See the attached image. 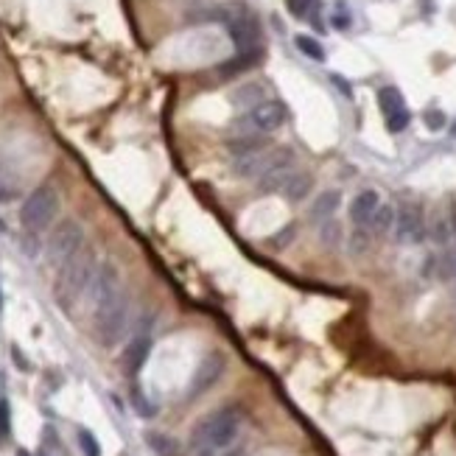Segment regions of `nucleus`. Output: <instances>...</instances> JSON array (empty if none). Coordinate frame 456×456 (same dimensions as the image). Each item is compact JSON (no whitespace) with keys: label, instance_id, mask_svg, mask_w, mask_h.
<instances>
[{"label":"nucleus","instance_id":"obj_1","mask_svg":"<svg viewBox=\"0 0 456 456\" xmlns=\"http://www.w3.org/2000/svg\"><path fill=\"white\" fill-rule=\"evenodd\" d=\"M238 431H241V412L235 406H222L196 423L191 431V454L222 456L235 442Z\"/></svg>","mask_w":456,"mask_h":456},{"label":"nucleus","instance_id":"obj_2","mask_svg":"<svg viewBox=\"0 0 456 456\" xmlns=\"http://www.w3.org/2000/svg\"><path fill=\"white\" fill-rule=\"evenodd\" d=\"M96 252L93 249H79L65 266H59V277H56V299L65 311H73V305L81 299V294L90 289L93 277H96Z\"/></svg>","mask_w":456,"mask_h":456},{"label":"nucleus","instance_id":"obj_3","mask_svg":"<svg viewBox=\"0 0 456 456\" xmlns=\"http://www.w3.org/2000/svg\"><path fill=\"white\" fill-rule=\"evenodd\" d=\"M127 319H129V299H127L124 289L93 305L96 339L104 347H112V345L121 342V336H124V330H127Z\"/></svg>","mask_w":456,"mask_h":456},{"label":"nucleus","instance_id":"obj_4","mask_svg":"<svg viewBox=\"0 0 456 456\" xmlns=\"http://www.w3.org/2000/svg\"><path fill=\"white\" fill-rule=\"evenodd\" d=\"M59 213V194L51 185L36 188L20 207V222L26 232H42L45 227L54 224V216Z\"/></svg>","mask_w":456,"mask_h":456},{"label":"nucleus","instance_id":"obj_5","mask_svg":"<svg viewBox=\"0 0 456 456\" xmlns=\"http://www.w3.org/2000/svg\"><path fill=\"white\" fill-rule=\"evenodd\" d=\"M286 118H289L286 104L274 101V98H266L244 115V121L238 124V134H272L286 124Z\"/></svg>","mask_w":456,"mask_h":456},{"label":"nucleus","instance_id":"obj_6","mask_svg":"<svg viewBox=\"0 0 456 456\" xmlns=\"http://www.w3.org/2000/svg\"><path fill=\"white\" fill-rule=\"evenodd\" d=\"M81 244H84V229L79 222H73V219H65V222H59L54 232H51V238H48V261L54 263V266H65L79 249H81Z\"/></svg>","mask_w":456,"mask_h":456},{"label":"nucleus","instance_id":"obj_7","mask_svg":"<svg viewBox=\"0 0 456 456\" xmlns=\"http://www.w3.org/2000/svg\"><path fill=\"white\" fill-rule=\"evenodd\" d=\"M395 241L397 244H403V247H415V244H420L425 238V219L423 213H420V207H415V204H403L400 210H395Z\"/></svg>","mask_w":456,"mask_h":456},{"label":"nucleus","instance_id":"obj_8","mask_svg":"<svg viewBox=\"0 0 456 456\" xmlns=\"http://www.w3.org/2000/svg\"><path fill=\"white\" fill-rule=\"evenodd\" d=\"M229 36H232L238 54L261 51V26H258V20L249 11H238L229 20Z\"/></svg>","mask_w":456,"mask_h":456},{"label":"nucleus","instance_id":"obj_9","mask_svg":"<svg viewBox=\"0 0 456 456\" xmlns=\"http://www.w3.org/2000/svg\"><path fill=\"white\" fill-rule=\"evenodd\" d=\"M378 104H381V112H384V118H387V129H390L392 134H397V132H403L409 127L412 115H409V109H406V101L400 96V90L384 87V90L378 93Z\"/></svg>","mask_w":456,"mask_h":456},{"label":"nucleus","instance_id":"obj_10","mask_svg":"<svg viewBox=\"0 0 456 456\" xmlns=\"http://www.w3.org/2000/svg\"><path fill=\"white\" fill-rule=\"evenodd\" d=\"M224 356L222 353H210L207 359L199 364V370H196L194 375V384H191V395H202L204 390H210L219 378H222V372H224Z\"/></svg>","mask_w":456,"mask_h":456},{"label":"nucleus","instance_id":"obj_11","mask_svg":"<svg viewBox=\"0 0 456 456\" xmlns=\"http://www.w3.org/2000/svg\"><path fill=\"white\" fill-rule=\"evenodd\" d=\"M378 207H381V196L375 194V191H361V194H356V199L350 202V219H353V224H356V227H370Z\"/></svg>","mask_w":456,"mask_h":456},{"label":"nucleus","instance_id":"obj_12","mask_svg":"<svg viewBox=\"0 0 456 456\" xmlns=\"http://www.w3.org/2000/svg\"><path fill=\"white\" fill-rule=\"evenodd\" d=\"M149 350H152V339H149L146 333L134 336L129 345H127V350H124V367L129 370L132 375L140 372V367L149 359Z\"/></svg>","mask_w":456,"mask_h":456},{"label":"nucleus","instance_id":"obj_13","mask_svg":"<svg viewBox=\"0 0 456 456\" xmlns=\"http://www.w3.org/2000/svg\"><path fill=\"white\" fill-rule=\"evenodd\" d=\"M311 188H314V177H311V174L292 171V177L286 179V185H283V191H280V194L286 196L292 204H297V202H302L305 196L311 194Z\"/></svg>","mask_w":456,"mask_h":456},{"label":"nucleus","instance_id":"obj_14","mask_svg":"<svg viewBox=\"0 0 456 456\" xmlns=\"http://www.w3.org/2000/svg\"><path fill=\"white\" fill-rule=\"evenodd\" d=\"M339 204H342V194H339V191L319 194V199H317V202H314V207H311V219L322 224V222H327V219H333V216H336Z\"/></svg>","mask_w":456,"mask_h":456},{"label":"nucleus","instance_id":"obj_15","mask_svg":"<svg viewBox=\"0 0 456 456\" xmlns=\"http://www.w3.org/2000/svg\"><path fill=\"white\" fill-rule=\"evenodd\" d=\"M266 146V134H238L229 140V154L232 157H244V154H252Z\"/></svg>","mask_w":456,"mask_h":456},{"label":"nucleus","instance_id":"obj_16","mask_svg":"<svg viewBox=\"0 0 456 456\" xmlns=\"http://www.w3.org/2000/svg\"><path fill=\"white\" fill-rule=\"evenodd\" d=\"M258 59H261V51H247V54H238L232 62L222 67V73L224 76H235V73H244V70H249V67L258 65Z\"/></svg>","mask_w":456,"mask_h":456},{"label":"nucleus","instance_id":"obj_17","mask_svg":"<svg viewBox=\"0 0 456 456\" xmlns=\"http://www.w3.org/2000/svg\"><path fill=\"white\" fill-rule=\"evenodd\" d=\"M263 96H266V90H263L261 84H244V87H241V90L232 96V101H235L238 106H249V109H252L255 104L266 101Z\"/></svg>","mask_w":456,"mask_h":456},{"label":"nucleus","instance_id":"obj_18","mask_svg":"<svg viewBox=\"0 0 456 456\" xmlns=\"http://www.w3.org/2000/svg\"><path fill=\"white\" fill-rule=\"evenodd\" d=\"M392 227H395V207H390V204H381V207L375 210V216H372V224H370V229H372L375 235H387Z\"/></svg>","mask_w":456,"mask_h":456},{"label":"nucleus","instance_id":"obj_19","mask_svg":"<svg viewBox=\"0 0 456 456\" xmlns=\"http://www.w3.org/2000/svg\"><path fill=\"white\" fill-rule=\"evenodd\" d=\"M294 42H297L299 54H305L308 59H314V62H325V48L319 45V39H314V36H308V34H299Z\"/></svg>","mask_w":456,"mask_h":456},{"label":"nucleus","instance_id":"obj_20","mask_svg":"<svg viewBox=\"0 0 456 456\" xmlns=\"http://www.w3.org/2000/svg\"><path fill=\"white\" fill-rule=\"evenodd\" d=\"M146 440H149V445H152V448H154L160 456H179V445H177V440H171V437H165V434L152 431V434H146Z\"/></svg>","mask_w":456,"mask_h":456},{"label":"nucleus","instance_id":"obj_21","mask_svg":"<svg viewBox=\"0 0 456 456\" xmlns=\"http://www.w3.org/2000/svg\"><path fill=\"white\" fill-rule=\"evenodd\" d=\"M370 244H372V229L370 227H356L347 238V247L353 255H364L370 249Z\"/></svg>","mask_w":456,"mask_h":456},{"label":"nucleus","instance_id":"obj_22","mask_svg":"<svg viewBox=\"0 0 456 456\" xmlns=\"http://www.w3.org/2000/svg\"><path fill=\"white\" fill-rule=\"evenodd\" d=\"M431 235H434V241H437V244L448 247V244L454 241V229H451V219H448V216H437V222H434V229H431Z\"/></svg>","mask_w":456,"mask_h":456},{"label":"nucleus","instance_id":"obj_23","mask_svg":"<svg viewBox=\"0 0 456 456\" xmlns=\"http://www.w3.org/2000/svg\"><path fill=\"white\" fill-rule=\"evenodd\" d=\"M319 235H322V244H325V247H339V244H342V224H339L336 219H327V222H322Z\"/></svg>","mask_w":456,"mask_h":456},{"label":"nucleus","instance_id":"obj_24","mask_svg":"<svg viewBox=\"0 0 456 456\" xmlns=\"http://www.w3.org/2000/svg\"><path fill=\"white\" fill-rule=\"evenodd\" d=\"M79 445H81L84 456H101V445H98V440L87 431V428L79 431Z\"/></svg>","mask_w":456,"mask_h":456},{"label":"nucleus","instance_id":"obj_25","mask_svg":"<svg viewBox=\"0 0 456 456\" xmlns=\"http://www.w3.org/2000/svg\"><path fill=\"white\" fill-rule=\"evenodd\" d=\"M11 431V409L9 400H0V440H6Z\"/></svg>","mask_w":456,"mask_h":456},{"label":"nucleus","instance_id":"obj_26","mask_svg":"<svg viewBox=\"0 0 456 456\" xmlns=\"http://www.w3.org/2000/svg\"><path fill=\"white\" fill-rule=\"evenodd\" d=\"M423 118H425V127H428V129L437 132V129H442V127H445V115H442L440 109H428Z\"/></svg>","mask_w":456,"mask_h":456},{"label":"nucleus","instance_id":"obj_27","mask_svg":"<svg viewBox=\"0 0 456 456\" xmlns=\"http://www.w3.org/2000/svg\"><path fill=\"white\" fill-rule=\"evenodd\" d=\"M311 3L314 0H286V6H289V11H292L294 17H305L308 9H311Z\"/></svg>","mask_w":456,"mask_h":456},{"label":"nucleus","instance_id":"obj_28","mask_svg":"<svg viewBox=\"0 0 456 456\" xmlns=\"http://www.w3.org/2000/svg\"><path fill=\"white\" fill-rule=\"evenodd\" d=\"M440 269H442L445 277H456V249L454 252H448V255L440 261Z\"/></svg>","mask_w":456,"mask_h":456},{"label":"nucleus","instance_id":"obj_29","mask_svg":"<svg viewBox=\"0 0 456 456\" xmlns=\"http://www.w3.org/2000/svg\"><path fill=\"white\" fill-rule=\"evenodd\" d=\"M292 235H294V227H292V224H289V227L283 229V232H277V235H272V238H274V241H272V247H274V249H277V247H286V244L292 241Z\"/></svg>","mask_w":456,"mask_h":456},{"label":"nucleus","instance_id":"obj_30","mask_svg":"<svg viewBox=\"0 0 456 456\" xmlns=\"http://www.w3.org/2000/svg\"><path fill=\"white\" fill-rule=\"evenodd\" d=\"M333 84H336V87H339V90H342L345 96H353V90H350V84H347V81H345L342 76H333Z\"/></svg>","mask_w":456,"mask_h":456},{"label":"nucleus","instance_id":"obj_31","mask_svg":"<svg viewBox=\"0 0 456 456\" xmlns=\"http://www.w3.org/2000/svg\"><path fill=\"white\" fill-rule=\"evenodd\" d=\"M17 456H31V454H26V451H20V454H17Z\"/></svg>","mask_w":456,"mask_h":456},{"label":"nucleus","instance_id":"obj_32","mask_svg":"<svg viewBox=\"0 0 456 456\" xmlns=\"http://www.w3.org/2000/svg\"><path fill=\"white\" fill-rule=\"evenodd\" d=\"M0 308H3V292H0Z\"/></svg>","mask_w":456,"mask_h":456},{"label":"nucleus","instance_id":"obj_33","mask_svg":"<svg viewBox=\"0 0 456 456\" xmlns=\"http://www.w3.org/2000/svg\"><path fill=\"white\" fill-rule=\"evenodd\" d=\"M0 229H3V224H0Z\"/></svg>","mask_w":456,"mask_h":456},{"label":"nucleus","instance_id":"obj_34","mask_svg":"<svg viewBox=\"0 0 456 456\" xmlns=\"http://www.w3.org/2000/svg\"><path fill=\"white\" fill-rule=\"evenodd\" d=\"M39 456H45V454H39Z\"/></svg>","mask_w":456,"mask_h":456}]
</instances>
